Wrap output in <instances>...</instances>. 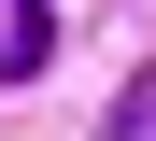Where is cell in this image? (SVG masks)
I'll return each mask as SVG.
<instances>
[{"instance_id":"1","label":"cell","mask_w":156,"mask_h":141,"mask_svg":"<svg viewBox=\"0 0 156 141\" xmlns=\"http://www.w3.org/2000/svg\"><path fill=\"white\" fill-rule=\"evenodd\" d=\"M43 56H57V14H43V0H14V14H0V85H29Z\"/></svg>"}]
</instances>
